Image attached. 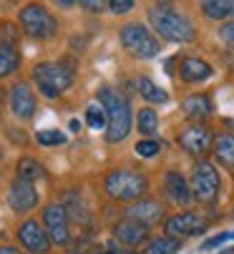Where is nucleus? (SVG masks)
<instances>
[{
    "instance_id": "nucleus-1",
    "label": "nucleus",
    "mask_w": 234,
    "mask_h": 254,
    "mask_svg": "<svg viewBox=\"0 0 234 254\" xmlns=\"http://www.w3.org/2000/svg\"><path fill=\"white\" fill-rule=\"evenodd\" d=\"M96 98L101 103V108L108 116V131H106V141L108 143H119L129 136L131 131V103L126 96H121L119 91L113 88H98L96 91Z\"/></svg>"
},
{
    "instance_id": "nucleus-2",
    "label": "nucleus",
    "mask_w": 234,
    "mask_h": 254,
    "mask_svg": "<svg viewBox=\"0 0 234 254\" xmlns=\"http://www.w3.org/2000/svg\"><path fill=\"white\" fill-rule=\"evenodd\" d=\"M149 20H151L154 30L171 43H191L194 41V25L189 23L186 15H181L171 5H164V3L151 5Z\"/></svg>"
},
{
    "instance_id": "nucleus-3",
    "label": "nucleus",
    "mask_w": 234,
    "mask_h": 254,
    "mask_svg": "<svg viewBox=\"0 0 234 254\" xmlns=\"http://www.w3.org/2000/svg\"><path fill=\"white\" fill-rule=\"evenodd\" d=\"M146 187H149L146 179L139 171H131V169H116L103 181L106 194L116 201H139L144 196Z\"/></svg>"
},
{
    "instance_id": "nucleus-4",
    "label": "nucleus",
    "mask_w": 234,
    "mask_h": 254,
    "mask_svg": "<svg viewBox=\"0 0 234 254\" xmlns=\"http://www.w3.org/2000/svg\"><path fill=\"white\" fill-rule=\"evenodd\" d=\"M33 83L46 98H58L63 91L71 88L73 73L63 63H38L33 68Z\"/></svg>"
},
{
    "instance_id": "nucleus-5",
    "label": "nucleus",
    "mask_w": 234,
    "mask_h": 254,
    "mask_svg": "<svg viewBox=\"0 0 234 254\" xmlns=\"http://www.w3.org/2000/svg\"><path fill=\"white\" fill-rule=\"evenodd\" d=\"M20 25H23L25 35L38 38V41L53 38L56 30H58L56 18L43 5H25V8H20Z\"/></svg>"
},
{
    "instance_id": "nucleus-6",
    "label": "nucleus",
    "mask_w": 234,
    "mask_h": 254,
    "mask_svg": "<svg viewBox=\"0 0 234 254\" xmlns=\"http://www.w3.org/2000/svg\"><path fill=\"white\" fill-rule=\"evenodd\" d=\"M119 35H121L124 48L131 51L139 58H154V56H159V51H161L159 41H156L141 23H126Z\"/></svg>"
},
{
    "instance_id": "nucleus-7",
    "label": "nucleus",
    "mask_w": 234,
    "mask_h": 254,
    "mask_svg": "<svg viewBox=\"0 0 234 254\" xmlns=\"http://www.w3.org/2000/svg\"><path fill=\"white\" fill-rule=\"evenodd\" d=\"M191 194L202 204H212L219 196V174L209 161H199L191 174Z\"/></svg>"
},
{
    "instance_id": "nucleus-8",
    "label": "nucleus",
    "mask_w": 234,
    "mask_h": 254,
    "mask_svg": "<svg viewBox=\"0 0 234 254\" xmlns=\"http://www.w3.org/2000/svg\"><path fill=\"white\" fill-rule=\"evenodd\" d=\"M68 224H71L68 211H66V206H63L61 201L48 204V206L43 209V227H46V232H48V237H51V244H68V242H71Z\"/></svg>"
},
{
    "instance_id": "nucleus-9",
    "label": "nucleus",
    "mask_w": 234,
    "mask_h": 254,
    "mask_svg": "<svg viewBox=\"0 0 234 254\" xmlns=\"http://www.w3.org/2000/svg\"><path fill=\"white\" fill-rule=\"evenodd\" d=\"M18 242L30 249L33 254H46L51 249V237L46 232V227H41L35 219H28L18 227Z\"/></svg>"
},
{
    "instance_id": "nucleus-10",
    "label": "nucleus",
    "mask_w": 234,
    "mask_h": 254,
    "mask_svg": "<svg viewBox=\"0 0 234 254\" xmlns=\"http://www.w3.org/2000/svg\"><path fill=\"white\" fill-rule=\"evenodd\" d=\"M179 146L194 156L199 154H207L209 146H212V131L202 124H194V126H186L181 133H179Z\"/></svg>"
},
{
    "instance_id": "nucleus-11",
    "label": "nucleus",
    "mask_w": 234,
    "mask_h": 254,
    "mask_svg": "<svg viewBox=\"0 0 234 254\" xmlns=\"http://www.w3.org/2000/svg\"><path fill=\"white\" fill-rule=\"evenodd\" d=\"M126 219H134L144 227H154L164 219V206L154 199H139L126 209Z\"/></svg>"
},
{
    "instance_id": "nucleus-12",
    "label": "nucleus",
    "mask_w": 234,
    "mask_h": 254,
    "mask_svg": "<svg viewBox=\"0 0 234 254\" xmlns=\"http://www.w3.org/2000/svg\"><path fill=\"white\" fill-rule=\"evenodd\" d=\"M207 229V222L197 214H176L171 219H166V234L169 237H197V234H204Z\"/></svg>"
},
{
    "instance_id": "nucleus-13",
    "label": "nucleus",
    "mask_w": 234,
    "mask_h": 254,
    "mask_svg": "<svg viewBox=\"0 0 234 254\" xmlns=\"http://www.w3.org/2000/svg\"><path fill=\"white\" fill-rule=\"evenodd\" d=\"M8 204L13 211H30L35 204H38V191L30 181H23V179H15L10 184V191H8Z\"/></svg>"
},
{
    "instance_id": "nucleus-14",
    "label": "nucleus",
    "mask_w": 234,
    "mask_h": 254,
    "mask_svg": "<svg viewBox=\"0 0 234 254\" xmlns=\"http://www.w3.org/2000/svg\"><path fill=\"white\" fill-rule=\"evenodd\" d=\"M10 111L18 116V119H33V114H35V96H33V91L25 86V83H15L13 88H10Z\"/></svg>"
},
{
    "instance_id": "nucleus-15",
    "label": "nucleus",
    "mask_w": 234,
    "mask_h": 254,
    "mask_svg": "<svg viewBox=\"0 0 234 254\" xmlns=\"http://www.w3.org/2000/svg\"><path fill=\"white\" fill-rule=\"evenodd\" d=\"M164 189H166V196H169L174 204H179V206H186V204L194 199L191 187L186 184V179H184L179 171H166V176H164Z\"/></svg>"
},
{
    "instance_id": "nucleus-16",
    "label": "nucleus",
    "mask_w": 234,
    "mask_h": 254,
    "mask_svg": "<svg viewBox=\"0 0 234 254\" xmlns=\"http://www.w3.org/2000/svg\"><path fill=\"white\" fill-rule=\"evenodd\" d=\"M146 229L149 227H144V224H139L134 219H124V222H119L113 227V237L119 239L121 244H126V247H136V244H141L149 237Z\"/></svg>"
},
{
    "instance_id": "nucleus-17",
    "label": "nucleus",
    "mask_w": 234,
    "mask_h": 254,
    "mask_svg": "<svg viewBox=\"0 0 234 254\" xmlns=\"http://www.w3.org/2000/svg\"><path fill=\"white\" fill-rule=\"evenodd\" d=\"M212 73H214L212 65H209L207 61H202V58H184L181 65H179V76H181V81H186V83H202V81H207Z\"/></svg>"
},
{
    "instance_id": "nucleus-18",
    "label": "nucleus",
    "mask_w": 234,
    "mask_h": 254,
    "mask_svg": "<svg viewBox=\"0 0 234 254\" xmlns=\"http://www.w3.org/2000/svg\"><path fill=\"white\" fill-rule=\"evenodd\" d=\"M61 204L66 206V211H68V219H71V222H76V224H83V227H88V224H91V214H88L86 204L81 201V196H78L76 191H66V196L61 199Z\"/></svg>"
},
{
    "instance_id": "nucleus-19",
    "label": "nucleus",
    "mask_w": 234,
    "mask_h": 254,
    "mask_svg": "<svg viewBox=\"0 0 234 254\" xmlns=\"http://www.w3.org/2000/svg\"><path fill=\"white\" fill-rule=\"evenodd\" d=\"M181 111H184L189 119H194V121H202V119H207V116L212 114V101H209V96H202V93L186 96V98L181 101Z\"/></svg>"
},
{
    "instance_id": "nucleus-20",
    "label": "nucleus",
    "mask_w": 234,
    "mask_h": 254,
    "mask_svg": "<svg viewBox=\"0 0 234 254\" xmlns=\"http://www.w3.org/2000/svg\"><path fill=\"white\" fill-rule=\"evenodd\" d=\"M214 159L234 171V133H222L214 138Z\"/></svg>"
},
{
    "instance_id": "nucleus-21",
    "label": "nucleus",
    "mask_w": 234,
    "mask_h": 254,
    "mask_svg": "<svg viewBox=\"0 0 234 254\" xmlns=\"http://www.w3.org/2000/svg\"><path fill=\"white\" fill-rule=\"evenodd\" d=\"M202 13L212 20H224L234 15V0H204L199 5Z\"/></svg>"
},
{
    "instance_id": "nucleus-22",
    "label": "nucleus",
    "mask_w": 234,
    "mask_h": 254,
    "mask_svg": "<svg viewBox=\"0 0 234 254\" xmlns=\"http://www.w3.org/2000/svg\"><path fill=\"white\" fill-rule=\"evenodd\" d=\"M20 65V53L15 51V46H5L0 43V78L13 76Z\"/></svg>"
},
{
    "instance_id": "nucleus-23",
    "label": "nucleus",
    "mask_w": 234,
    "mask_h": 254,
    "mask_svg": "<svg viewBox=\"0 0 234 254\" xmlns=\"http://www.w3.org/2000/svg\"><path fill=\"white\" fill-rule=\"evenodd\" d=\"M179 249H181V239L164 234V237L151 239V242L146 244V252H144V254H174V252H179Z\"/></svg>"
},
{
    "instance_id": "nucleus-24",
    "label": "nucleus",
    "mask_w": 234,
    "mask_h": 254,
    "mask_svg": "<svg viewBox=\"0 0 234 254\" xmlns=\"http://www.w3.org/2000/svg\"><path fill=\"white\" fill-rule=\"evenodd\" d=\"M136 88H139V93L149 101V103H166V91L164 88H159L154 81H149V78H139L136 81Z\"/></svg>"
},
{
    "instance_id": "nucleus-25",
    "label": "nucleus",
    "mask_w": 234,
    "mask_h": 254,
    "mask_svg": "<svg viewBox=\"0 0 234 254\" xmlns=\"http://www.w3.org/2000/svg\"><path fill=\"white\" fill-rule=\"evenodd\" d=\"M18 179L23 181H38V179H46V169L38 164L35 159H20L18 161Z\"/></svg>"
},
{
    "instance_id": "nucleus-26",
    "label": "nucleus",
    "mask_w": 234,
    "mask_h": 254,
    "mask_svg": "<svg viewBox=\"0 0 234 254\" xmlns=\"http://www.w3.org/2000/svg\"><path fill=\"white\" fill-rule=\"evenodd\" d=\"M156 128H159V119H156L154 108H141L139 111V131L144 136H154Z\"/></svg>"
},
{
    "instance_id": "nucleus-27",
    "label": "nucleus",
    "mask_w": 234,
    "mask_h": 254,
    "mask_svg": "<svg viewBox=\"0 0 234 254\" xmlns=\"http://www.w3.org/2000/svg\"><path fill=\"white\" fill-rule=\"evenodd\" d=\"M35 141L41 143V146H61V143H66V133H61L56 128H46V131L35 133Z\"/></svg>"
},
{
    "instance_id": "nucleus-28",
    "label": "nucleus",
    "mask_w": 234,
    "mask_h": 254,
    "mask_svg": "<svg viewBox=\"0 0 234 254\" xmlns=\"http://www.w3.org/2000/svg\"><path fill=\"white\" fill-rule=\"evenodd\" d=\"M86 124H88L91 128H103V126H108V116H106L103 108L88 106V108H86Z\"/></svg>"
},
{
    "instance_id": "nucleus-29",
    "label": "nucleus",
    "mask_w": 234,
    "mask_h": 254,
    "mask_svg": "<svg viewBox=\"0 0 234 254\" xmlns=\"http://www.w3.org/2000/svg\"><path fill=\"white\" fill-rule=\"evenodd\" d=\"M159 143H156V141H151V138H146V141H139L136 143V154L141 156V159H154L156 154H159Z\"/></svg>"
},
{
    "instance_id": "nucleus-30",
    "label": "nucleus",
    "mask_w": 234,
    "mask_h": 254,
    "mask_svg": "<svg viewBox=\"0 0 234 254\" xmlns=\"http://www.w3.org/2000/svg\"><path fill=\"white\" fill-rule=\"evenodd\" d=\"M15 41H18V30H15L10 23H3V25H0V43L15 46Z\"/></svg>"
},
{
    "instance_id": "nucleus-31",
    "label": "nucleus",
    "mask_w": 234,
    "mask_h": 254,
    "mask_svg": "<svg viewBox=\"0 0 234 254\" xmlns=\"http://www.w3.org/2000/svg\"><path fill=\"white\" fill-rule=\"evenodd\" d=\"M229 239H234V232H222V234L207 239V242L202 244V249H214V247H219V244H224V242H229Z\"/></svg>"
},
{
    "instance_id": "nucleus-32",
    "label": "nucleus",
    "mask_w": 234,
    "mask_h": 254,
    "mask_svg": "<svg viewBox=\"0 0 234 254\" xmlns=\"http://www.w3.org/2000/svg\"><path fill=\"white\" fill-rule=\"evenodd\" d=\"M134 8V3H131V0H111V3H108V10L111 13H129Z\"/></svg>"
},
{
    "instance_id": "nucleus-33",
    "label": "nucleus",
    "mask_w": 234,
    "mask_h": 254,
    "mask_svg": "<svg viewBox=\"0 0 234 254\" xmlns=\"http://www.w3.org/2000/svg\"><path fill=\"white\" fill-rule=\"evenodd\" d=\"M219 38H222L224 43H229V46H234V20L219 28Z\"/></svg>"
},
{
    "instance_id": "nucleus-34",
    "label": "nucleus",
    "mask_w": 234,
    "mask_h": 254,
    "mask_svg": "<svg viewBox=\"0 0 234 254\" xmlns=\"http://www.w3.org/2000/svg\"><path fill=\"white\" fill-rule=\"evenodd\" d=\"M81 8H86L91 13H101L103 8H108V3H101V0H81Z\"/></svg>"
},
{
    "instance_id": "nucleus-35",
    "label": "nucleus",
    "mask_w": 234,
    "mask_h": 254,
    "mask_svg": "<svg viewBox=\"0 0 234 254\" xmlns=\"http://www.w3.org/2000/svg\"><path fill=\"white\" fill-rule=\"evenodd\" d=\"M68 128H71V131H76V133H78V131H81V124H78V119H71V124H68Z\"/></svg>"
},
{
    "instance_id": "nucleus-36",
    "label": "nucleus",
    "mask_w": 234,
    "mask_h": 254,
    "mask_svg": "<svg viewBox=\"0 0 234 254\" xmlns=\"http://www.w3.org/2000/svg\"><path fill=\"white\" fill-rule=\"evenodd\" d=\"M113 254H141V252H134L131 247H124V249H116Z\"/></svg>"
},
{
    "instance_id": "nucleus-37",
    "label": "nucleus",
    "mask_w": 234,
    "mask_h": 254,
    "mask_svg": "<svg viewBox=\"0 0 234 254\" xmlns=\"http://www.w3.org/2000/svg\"><path fill=\"white\" fill-rule=\"evenodd\" d=\"M73 0H58V8H73Z\"/></svg>"
},
{
    "instance_id": "nucleus-38",
    "label": "nucleus",
    "mask_w": 234,
    "mask_h": 254,
    "mask_svg": "<svg viewBox=\"0 0 234 254\" xmlns=\"http://www.w3.org/2000/svg\"><path fill=\"white\" fill-rule=\"evenodd\" d=\"M0 254H18L15 247H0Z\"/></svg>"
},
{
    "instance_id": "nucleus-39",
    "label": "nucleus",
    "mask_w": 234,
    "mask_h": 254,
    "mask_svg": "<svg viewBox=\"0 0 234 254\" xmlns=\"http://www.w3.org/2000/svg\"><path fill=\"white\" fill-rule=\"evenodd\" d=\"M219 254H234V247H232V249H224V252H219Z\"/></svg>"
},
{
    "instance_id": "nucleus-40",
    "label": "nucleus",
    "mask_w": 234,
    "mask_h": 254,
    "mask_svg": "<svg viewBox=\"0 0 234 254\" xmlns=\"http://www.w3.org/2000/svg\"><path fill=\"white\" fill-rule=\"evenodd\" d=\"M227 126H229V128H234V119H229V121H227Z\"/></svg>"
},
{
    "instance_id": "nucleus-41",
    "label": "nucleus",
    "mask_w": 234,
    "mask_h": 254,
    "mask_svg": "<svg viewBox=\"0 0 234 254\" xmlns=\"http://www.w3.org/2000/svg\"><path fill=\"white\" fill-rule=\"evenodd\" d=\"M103 254H113V252H103Z\"/></svg>"
},
{
    "instance_id": "nucleus-42",
    "label": "nucleus",
    "mask_w": 234,
    "mask_h": 254,
    "mask_svg": "<svg viewBox=\"0 0 234 254\" xmlns=\"http://www.w3.org/2000/svg\"><path fill=\"white\" fill-rule=\"evenodd\" d=\"M0 156H3V151H0Z\"/></svg>"
},
{
    "instance_id": "nucleus-43",
    "label": "nucleus",
    "mask_w": 234,
    "mask_h": 254,
    "mask_svg": "<svg viewBox=\"0 0 234 254\" xmlns=\"http://www.w3.org/2000/svg\"><path fill=\"white\" fill-rule=\"evenodd\" d=\"M232 216H234V211H232Z\"/></svg>"
}]
</instances>
